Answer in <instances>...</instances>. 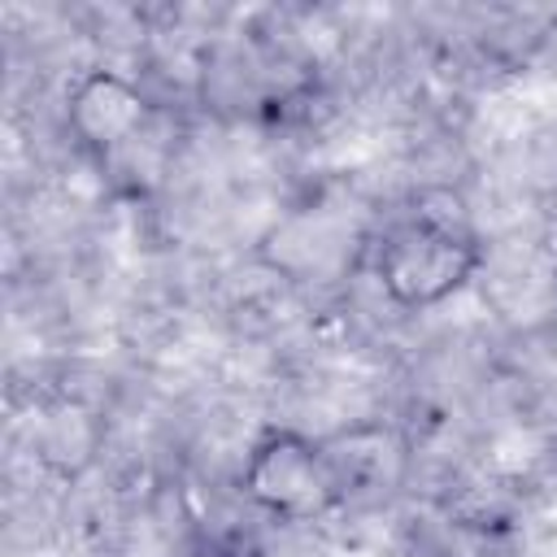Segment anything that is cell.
<instances>
[{
    "label": "cell",
    "mask_w": 557,
    "mask_h": 557,
    "mask_svg": "<svg viewBox=\"0 0 557 557\" xmlns=\"http://www.w3.org/2000/svg\"><path fill=\"white\" fill-rule=\"evenodd\" d=\"M139 122H144V96L122 74L96 70L70 91V131L78 135V144L96 152H109L122 139H131Z\"/></svg>",
    "instance_id": "cell-3"
},
{
    "label": "cell",
    "mask_w": 557,
    "mask_h": 557,
    "mask_svg": "<svg viewBox=\"0 0 557 557\" xmlns=\"http://www.w3.org/2000/svg\"><path fill=\"white\" fill-rule=\"evenodd\" d=\"M244 492L257 509L283 522H313L348 500L326 440L300 431H265L244 461Z\"/></svg>",
    "instance_id": "cell-2"
},
{
    "label": "cell",
    "mask_w": 557,
    "mask_h": 557,
    "mask_svg": "<svg viewBox=\"0 0 557 557\" xmlns=\"http://www.w3.org/2000/svg\"><path fill=\"white\" fill-rule=\"evenodd\" d=\"M483 248L457 196L435 209L426 196L405 209L374 244V278L400 309H431L470 283Z\"/></svg>",
    "instance_id": "cell-1"
}]
</instances>
